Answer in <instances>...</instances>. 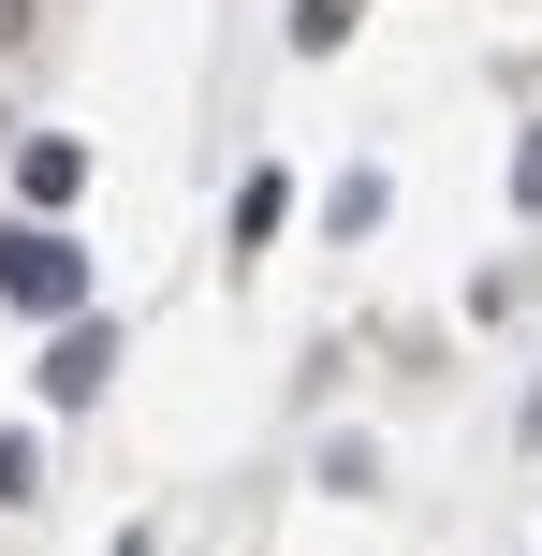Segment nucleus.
Returning <instances> with one entry per match:
<instances>
[{"instance_id": "obj_1", "label": "nucleus", "mask_w": 542, "mask_h": 556, "mask_svg": "<svg viewBox=\"0 0 542 556\" xmlns=\"http://www.w3.org/2000/svg\"><path fill=\"white\" fill-rule=\"evenodd\" d=\"M0 307H45V323H74L88 307V250L59 220H0Z\"/></svg>"}, {"instance_id": "obj_2", "label": "nucleus", "mask_w": 542, "mask_h": 556, "mask_svg": "<svg viewBox=\"0 0 542 556\" xmlns=\"http://www.w3.org/2000/svg\"><path fill=\"white\" fill-rule=\"evenodd\" d=\"M103 366H117V337H103V323H59V352H45V395L74 410V395H103Z\"/></svg>"}, {"instance_id": "obj_3", "label": "nucleus", "mask_w": 542, "mask_h": 556, "mask_svg": "<svg viewBox=\"0 0 542 556\" xmlns=\"http://www.w3.org/2000/svg\"><path fill=\"white\" fill-rule=\"evenodd\" d=\"M15 191H29V205H74V191H88V147H74V132H29V147H15Z\"/></svg>"}, {"instance_id": "obj_4", "label": "nucleus", "mask_w": 542, "mask_h": 556, "mask_svg": "<svg viewBox=\"0 0 542 556\" xmlns=\"http://www.w3.org/2000/svg\"><path fill=\"white\" fill-rule=\"evenodd\" d=\"M352 15H367V0H293V45H308V59H323V45H352Z\"/></svg>"}, {"instance_id": "obj_5", "label": "nucleus", "mask_w": 542, "mask_h": 556, "mask_svg": "<svg viewBox=\"0 0 542 556\" xmlns=\"http://www.w3.org/2000/svg\"><path fill=\"white\" fill-rule=\"evenodd\" d=\"M514 191H528V205H542V147H528V162H514Z\"/></svg>"}, {"instance_id": "obj_6", "label": "nucleus", "mask_w": 542, "mask_h": 556, "mask_svg": "<svg viewBox=\"0 0 542 556\" xmlns=\"http://www.w3.org/2000/svg\"><path fill=\"white\" fill-rule=\"evenodd\" d=\"M15 29H29V0H0V45H15Z\"/></svg>"}]
</instances>
